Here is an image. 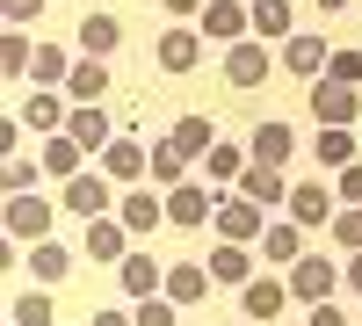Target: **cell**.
Instances as JSON below:
<instances>
[{"mask_svg": "<svg viewBox=\"0 0 362 326\" xmlns=\"http://www.w3.org/2000/svg\"><path fill=\"white\" fill-rule=\"evenodd\" d=\"M290 290H297V298H312V305H326V298H334V269H326V261H297V276H290Z\"/></svg>", "mask_w": 362, "mask_h": 326, "instance_id": "1", "label": "cell"}, {"mask_svg": "<svg viewBox=\"0 0 362 326\" xmlns=\"http://www.w3.org/2000/svg\"><path fill=\"white\" fill-rule=\"evenodd\" d=\"M8 225H15V240H44V225H51V211H44V203H8Z\"/></svg>", "mask_w": 362, "mask_h": 326, "instance_id": "2", "label": "cell"}, {"mask_svg": "<svg viewBox=\"0 0 362 326\" xmlns=\"http://www.w3.org/2000/svg\"><path fill=\"white\" fill-rule=\"evenodd\" d=\"M218 232H225V240H254V232H261V211H254V203H225V211H218Z\"/></svg>", "mask_w": 362, "mask_h": 326, "instance_id": "3", "label": "cell"}, {"mask_svg": "<svg viewBox=\"0 0 362 326\" xmlns=\"http://www.w3.org/2000/svg\"><path fill=\"white\" fill-rule=\"evenodd\" d=\"M160 283H167V276H160V269H153V261H145V254H131V261H124V290H131V298H138V305H145V298H153V290H160Z\"/></svg>", "mask_w": 362, "mask_h": 326, "instance_id": "4", "label": "cell"}, {"mask_svg": "<svg viewBox=\"0 0 362 326\" xmlns=\"http://www.w3.org/2000/svg\"><path fill=\"white\" fill-rule=\"evenodd\" d=\"M225 73H232V87H254V80H268V51H261V44L232 51V66H225Z\"/></svg>", "mask_w": 362, "mask_h": 326, "instance_id": "5", "label": "cell"}, {"mask_svg": "<svg viewBox=\"0 0 362 326\" xmlns=\"http://www.w3.org/2000/svg\"><path fill=\"white\" fill-rule=\"evenodd\" d=\"M160 66H167V73H189V66H196V37H189V29H174V37L160 44Z\"/></svg>", "mask_w": 362, "mask_h": 326, "instance_id": "6", "label": "cell"}, {"mask_svg": "<svg viewBox=\"0 0 362 326\" xmlns=\"http://www.w3.org/2000/svg\"><path fill=\"white\" fill-rule=\"evenodd\" d=\"M312 109L326 116V124H348V116H355V102H348V87H319V95H312Z\"/></svg>", "mask_w": 362, "mask_h": 326, "instance_id": "7", "label": "cell"}, {"mask_svg": "<svg viewBox=\"0 0 362 326\" xmlns=\"http://www.w3.org/2000/svg\"><path fill=\"white\" fill-rule=\"evenodd\" d=\"M326 58H334V44H319V37H297V44H290V66H297V73H319Z\"/></svg>", "mask_w": 362, "mask_h": 326, "instance_id": "8", "label": "cell"}, {"mask_svg": "<svg viewBox=\"0 0 362 326\" xmlns=\"http://www.w3.org/2000/svg\"><path fill=\"white\" fill-rule=\"evenodd\" d=\"M283 153H290V131H283V124H268V131L254 138V160H261V167H276Z\"/></svg>", "mask_w": 362, "mask_h": 326, "instance_id": "9", "label": "cell"}, {"mask_svg": "<svg viewBox=\"0 0 362 326\" xmlns=\"http://www.w3.org/2000/svg\"><path fill=\"white\" fill-rule=\"evenodd\" d=\"M138 167H145V153H138L131 138H124V145H109V174H116V182H131Z\"/></svg>", "mask_w": 362, "mask_h": 326, "instance_id": "10", "label": "cell"}, {"mask_svg": "<svg viewBox=\"0 0 362 326\" xmlns=\"http://www.w3.org/2000/svg\"><path fill=\"white\" fill-rule=\"evenodd\" d=\"M247 196H254V203H276V196H283V174H276V167H254V174H247Z\"/></svg>", "mask_w": 362, "mask_h": 326, "instance_id": "11", "label": "cell"}, {"mask_svg": "<svg viewBox=\"0 0 362 326\" xmlns=\"http://www.w3.org/2000/svg\"><path fill=\"white\" fill-rule=\"evenodd\" d=\"M247 312H254V319H276V312H283V290H276V283H254V290H247Z\"/></svg>", "mask_w": 362, "mask_h": 326, "instance_id": "12", "label": "cell"}, {"mask_svg": "<svg viewBox=\"0 0 362 326\" xmlns=\"http://www.w3.org/2000/svg\"><path fill=\"white\" fill-rule=\"evenodd\" d=\"M290 211L305 218V225H319L326 218V189H290Z\"/></svg>", "mask_w": 362, "mask_h": 326, "instance_id": "13", "label": "cell"}, {"mask_svg": "<svg viewBox=\"0 0 362 326\" xmlns=\"http://www.w3.org/2000/svg\"><path fill=\"white\" fill-rule=\"evenodd\" d=\"M167 211H174V225H203V189H181Z\"/></svg>", "mask_w": 362, "mask_h": 326, "instance_id": "14", "label": "cell"}, {"mask_svg": "<svg viewBox=\"0 0 362 326\" xmlns=\"http://www.w3.org/2000/svg\"><path fill=\"white\" fill-rule=\"evenodd\" d=\"M124 225L153 232V225H160V203H153V196H131V203H124Z\"/></svg>", "mask_w": 362, "mask_h": 326, "instance_id": "15", "label": "cell"}, {"mask_svg": "<svg viewBox=\"0 0 362 326\" xmlns=\"http://www.w3.org/2000/svg\"><path fill=\"white\" fill-rule=\"evenodd\" d=\"M102 138H109V124H102L95 109H80V116H73V145H102Z\"/></svg>", "mask_w": 362, "mask_h": 326, "instance_id": "16", "label": "cell"}, {"mask_svg": "<svg viewBox=\"0 0 362 326\" xmlns=\"http://www.w3.org/2000/svg\"><path fill=\"white\" fill-rule=\"evenodd\" d=\"M167 290H174V298H181V305H189V298H203V290H210V283H203V269H174V276H167Z\"/></svg>", "mask_w": 362, "mask_h": 326, "instance_id": "17", "label": "cell"}, {"mask_svg": "<svg viewBox=\"0 0 362 326\" xmlns=\"http://www.w3.org/2000/svg\"><path fill=\"white\" fill-rule=\"evenodd\" d=\"M66 203H73V211H102L109 189H102V182H73V189H66Z\"/></svg>", "mask_w": 362, "mask_h": 326, "instance_id": "18", "label": "cell"}, {"mask_svg": "<svg viewBox=\"0 0 362 326\" xmlns=\"http://www.w3.org/2000/svg\"><path fill=\"white\" fill-rule=\"evenodd\" d=\"M116 247H124V240H116V225H95V232H87V254H102V261H116Z\"/></svg>", "mask_w": 362, "mask_h": 326, "instance_id": "19", "label": "cell"}, {"mask_svg": "<svg viewBox=\"0 0 362 326\" xmlns=\"http://www.w3.org/2000/svg\"><path fill=\"white\" fill-rule=\"evenodd\" d=\"M203 22H210V29H218V37H232V29H239V22H247V15H239V8H232V0H218V8H210Z\"/></svg>", "mask_w": 362, "mask_h": 326, "instance_id": "20", "label": "cell"}, {"mask_svg": "<svg viewBox=\"0 0 362 326\" xmlns=\"http://www.w3.org/2000/svg\"><path fill=\"white\" fill-rule=\"evenodd\" d=\"M15 326H51V305H44V298H22V305H15Z\"/></svg>", "mask_w": 362, "mask_h": 326, "instance_id": "21", "label": "cell"}, {"mask_svg": "<svg viewBox=\"0 0 362 326\" xmlns=\"http://www.w3.org/2000/svg\"><path fill=\"white\" fill-rule=\"evenodd\" d=\"M254 22H261V29H268V37H276V29H283V22H290V15H283V0H254Z\"/></svg>", "mask_w": 362, "mask_h": 326, "instance_id": "22", "label": "cell"}, {"mask_svg": "<svg viewBox=\"0 0 362 326\" xmlns=\"http://www.w3.org/2000/svg\"><path fill=\"white\" fill-rule=\"evenodd\" d=\"M87 44L109 51V44H116V22H109V15H87Z\"/></svg>", "mask_w": 362, "mask_h": 326, "instance_id": "23", "label": "cell"}, {"mask_svg": "<svg viewBox=\"0 0 362 326\" xmlns=\"http://www.w3.org/2000/svg\"><path fill=\"white\" fill-rule=\"evenodd\" d=\"M174 145H181V153H196V145H210V124H203V116H189V124H181V138H174Z\"/></svg>", "mask_w": 362, "mask_h": 326, "instance_id": "24", "label": "cell"}, {"mask_svg": "<svg viewBox=\"0 0 362 326\" xmlns=\"http://www.w3.org/2000/svg\"><path fill=\"white\" fill-rule=\"evenodd\" d=\"M268 254H276V261H297V232L276 225V232H268Z\"/></svg>", "mask_w": 362, "mask_h": 326, "instance_id": "25", "label": "cell"}, {"mask_svg": "<svg viewBox=\"0 0 362 326\" xmlns=\"http://www.w3.org/2000/svg\"><path fill=\"white\" fill-rule=\"evenodd\" d=\"M153 174H160V182H174V174H181V145H160V153H153Z\"/></svg>", "mask_w": 362, "mask_h": 326, "instance_id": "26", "label": "cell"}, {"mask_svg": "<svg viewBox=\"0 0 362 326\" xmlns=\"http://www.w3.org/2000/svg\"><path fill=\"white\" fill-rule=\"evenodd\" d=\"M73 95H80V102L102 95V66H80V73H73Z\"/></svg>", "mask_w": 362, "mask_h": 326, "instance_id": "27", "label": "cell"}, {"mask_svg": "<svg viewBox=\"0 0 362 326\" xmlns=\"http://www.w3.org/2000/svg\"><path fill=\"white\" fill-rule=\"evenodd\" d=\"M37 276H44V283L66 276V254H58V247H37Z\"/></svg>", "mask_w": 362, "mask_h": 326, "instance_id": "28", "label": "cell"}, {"mask_svg": "<svg viewBox=\"0 0 362 326\" xmlns=\"http://www.w3.org/2000/svg\"><path fill=\"white\" fill-rule=\"evenodd\" d=\"M334 232H341V240H348V247H362V211H348V218H341Z\"/></svg>", "mask_w": 362, "mask_h": 326, "instance_id": "29", "label": "cell"}, {"mask_svg": "<svg viewBox=\"0 0 362 326\" xmlns=\"http://www.w3.org/2000/svg\"><path fill=\"white\" fill-rule=\"evenodd\" d=\"M138 326H167V305H145V312H138Z\"/></svg>", "mask_w": 362, "mask_h": 326, "instance_id": "30", "label": "cell"}, {"mask_svg": "<svg viewBox=\"0 0 362 326\" xmlns=\"http://www.w3.org/2000/svg\"><path fill=\"white\" fill-rule=\"evenodd\" d=\"M37 8H44V0H8V15H15V22H22V15H37Z\"/></svg>", "mask_w": 362, "mask_h": 326, "instance_id": "31", "label": "cell"}, {"mask_svg": "<svg viewBox=\"0 0 362 326\" xmlns=\"http://www.w3.org/2000/svg\"><path fill=\"white\" fill-rule=\"evenodd\" d=\"M312 326H341V312H334V305H319V312H312Z\"/></svg>", "mask_w": 362, "mask_h": 326, "instance_id": "32", "label": "cell"}, {"mask_svg": "<svg viewBox=\"0 0 362 326\" xmlns=\"http://www.w3.org/2000/svg\"><path fill=\"white\" fill-rule=\"evenodd\" d=\"M167 8H174V15H196V8H203V0H167Z\"/></svg>", "mask_w": 362, "mask_h": 326, "instance_id": "33", "label": "cell"}, {"mask_svg": "<svg viewBox=\"0 0 362 326\" xmlns=\"http://www.w3.org/2000/svg\"><path fill=\"white\" fill-rule=\"evenodd\" d=\"M95 326H131V319H124V312H102V319H95Z\"/></svg>", "mask_w": 362, "mask_h": 326, "instance_id": "34", "label": "cell"}, {"mask_svg": "<svg viewBox=\"0 0 362 326\" xmlns=\"http://www.w3.org/2000/svg\"><path fill=\"white\" fill-rule=\"evenodd\" d=\"M348 283H355V290H362V254H355V269H348Z\"/></svg>", "mask_w": 362, "mask_h": 326, "instance_id": "35", "label": "cell"}, {"mask_svg": "<svg viewBox=\"0 0 362 326\" xmlns=\"http://www.w3.org/2000/svg\"><path fill=\"white\" fill-rule=\"evenodd\" d=\"M319 8H341V0H319Z\"/></svg>", "mask_w": 362, "mask_h": 326, "instance_id": "36", "label": "cell"}]
</instances>
